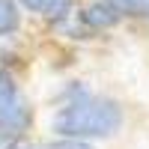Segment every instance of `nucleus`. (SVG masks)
<instances>
[{
  "label": "nucleus",
  "mask_w": 149,
  "mask_h": 149,
  "mask_svg": "<svg viewBox=\"0 0 149 149\" xmlns=\"http://www.w3.org/2000/svg\"><path fill=\"white\" fill-rule=\"evenodd\" d=\"M125 104L107 93H95L86 81H69L60 90L57 107L51 110L48 131L54 137L78 140H113L125 128Z\"/></svg>",
  "instance_id": "1"
},
{
  "label": "nucleus",
  "mask_w": 149,
  "mask_h": 149,
  "mask_svg": "<svg viewBox=\"0 0 149 149\" xmlns=\"http://www.w3.org/2000/svg\"><path fill=\"white\" fill-rule=\"evenodd\" d=\"M36 125V107L27 95L18 72L12 66L0 69V131H12L21 137H30Z\"/></svg>",
  "instance_id": "2"
},
{
  "label": "nucleus",
  "mask_w": 149,
  "mask_h": 149,
  "mask_svg": "<svg viewBox=\"0 0 149 149\" xmlns=\"http://www.w3.org/2000/svg\"><path fill=\"white\" fill-rule=\"evenodd\" d=\"M122 21H125V15L119 12V6L113 0H84V3H78L74 12L66 21H60L57 27L72 33L74 39H90L95 33L116 30Z\"/></svg>",
  "instance_id": "3"
},
{
  "label": "nucleus",
  "mask_w": 149,
  "mask_h": 149,
  "mask_svg": "<svg viewBox=\"0 0 149 149\" xmlns=\"http://www.w3.org/2000/svg\"><path fill=\"white\" fill-rule=\"evenodd\" d=\"M18 3H21L24 12H30L36 18H45V21H51L57 27L60 21H66L74 12L78 0H18Z\"/></svg>",
  "instance_id": "4"
},
{
  "label": "nucleus",
  "mask_w": 149,
  "mask_h": 149,
  "mask_svg": "<svg viewBox=\"0 0 149 149\" xmlns=\"http://www.w3.org/2000/svg\"><path fill=\"white\" fill-rule=\"evenodd\" d=\"M24 27V9L18 0H0V42L15 39Z\"/></svg>",
  "instance_id": "5"
},
{
  "label": "nucleus",
  "mask_w": 149,
  "mask_h": 149,
  "mask_svg": "<svg viewBox=\"0 0 149 149\" xmlns=\"http://www.w3.org/2000/svg\"><path fill=\"white\" fill-rule=\"evenodd\" d=\"M125 18H143L149 21V0H113Z\"/></svg>",
  "instance_id": "6"
},
{
  "label": "nucleus",
  "mask_w": 149,
  "mask_h": 149,
  "mask_svg": "<svg viewBox=\"0 0 149 149\" xmlns=\"http://www.w3.org/2000/svg\"><path fill=\"white\" fill-rule=\"evenodd\" d=\"M48 149H98L93 140H78V137H54L48 140Z\"/></svg>",
  "instance_id": "7"
},
{
  "label": "nucleus",
  "mask_w": 149,
  "mask_h": 149,
  "mask_svg": "<svg viewBox=\"0 0 149 149\" xmlns=\"http://www.w3.org/2000/svg\"><path fill=\"white\" fill-rule=\"evenodd\" d=\"M27 137H21V134H12V131H0V149H18Z\"/></svg>",
  "instance_id": "8"
},
{
  "label": "nucleus",
  "mask_w": 149,
  "mask_h": 149,
  "mask_svg": "<svg viewBox=\"0 0 149 149\" xmlns=\"http://www.w3.org/2000/svg\"><path fill=\"white\" fill-rule=\"evenodd\" d=\"M18 149H48V143H36V140H30V137H27Z\"/></svg>",
  "instance_id": "9"
},
{
  "label": "nucleus",
  "mask_w": 149,
  "mask_h": 149,
  "mask_svg": "<svg viewBox=\"0 0 149 149\" xmlns=\"http://www.w3.org/2000/svg\"><path fill=\"white\" fill-rule=\"evenodd\" d=\"M0 57H3V51H0ZM3 66H12V63H3V60H0V69H3Z\"/></svg>",
  "instance_id": "10"
}]
</instances>
